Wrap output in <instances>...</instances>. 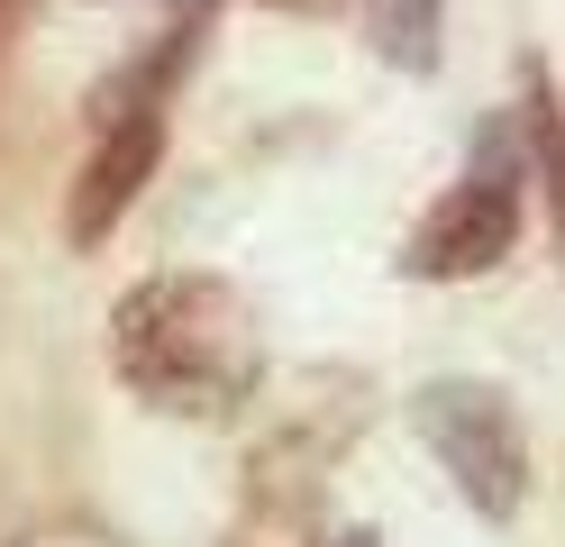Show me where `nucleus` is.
I'll list each match as a JSON object with an SVG mask.
<instances>
[{
  "instance_id": "f257e3e1",
  "label": "nucleus",
  "mask_w": 565,
  "mask_h": 547,
  "mask_svg": "<svg viewBox=\"0 0 565 547\" xmlns=\"http://www.w3.org/2000/svg\"><path fill=\"white\" fill-rule=\"evenodd\" d=\"M110 356L137 401L183 411V420H220L256 392L265 338H256L246 292H228L220 274H156L110 311Z\"/></svg>"
},
{
  "instance_id": "f03ea898",
  "label": "nucleus",
  "mask_w": 565,
  "mask_h": 547,
  "mask_svg": "<svg viewBox=\"0 0 565 547\" xmlns=\"http://www.w3.org/2000/svg\"><path fill=\"white\" fill-rule=\"evenodd\" d=\"M411 420H419V438H429V456L447 465V484L466 493L483 520H520L529 448H520V420H511L502 392L475 383V375H447V383H419Z\"/></svg>"
},
{
  "instance_id": "7ed1b4c3",
  "label": "nucleus",
  "mask_w": 565,
  "mask_h": 547,
  "mask_svg": "<svg viewBox=\"0 0 565 547\" xmlns=\"http://www.w3.org/2000/svg\"><path fill=\"white\" fill-rule=\"evenodd\" d=\"M511 238H520V173L502 165V137H492L475 156V173L447 182V201L411 229L402 274L411 283H475V274H492L511 255Z\"/></svg>"
},
{
  "instance_id": "20e7f679",
  "label": "nucleus",
  "mask_w": 565,
  "mask_h": 547,
  "mask_svg": "<svg viewBox=\"0 0 565 547\" xmlns=\"http://www.w3.org/2000/svg\"><path fill=\"white\" fill-rule=\"evenodd\" d=\"M164 165V109H128V119H110V137L92 146V165L74 173V201H64V238L74 246H100L128 219V201L156 182Z\"/></svg>"
},
{
  "instance_id": "39448f33",
  "label": "nucleus",
  "mask_w": 565,
  "mask_h": 547,
  "mask_svg": "<svg viewBox=\"0 0 565 547\" xmlns=\"http://www.w3.org/2000/svg\"><path fill=\"white\" fill-rule=\"evenodd\" d=\"M520 137H529V165H539V192H547V229H556V246H565V101H556L547 73H529Z\"/></svg>"
},
{
  "instance_id": "423d86ee",
  "label": "nucleus",
  "mask_w": 565,
  "mask_h": 547,
  "mask_svg": "<svg viewBox=\"0 0 565 547\" xmlns=\"http://www.w3.org/2000/svg\"><path fill=\"white\" fill-rule=\"evenodd\" d=\"M365 28H374V55H383V64L429 73V64H438L447 10H438V0H365Z\"/></svg>"
},
{
  "instance_id": "0eeeda50",
  "label": "nucleus",
  "mask_w": 565,
  "mask_h": 547,
  "mask_svg": "<svg viewBox=\"0 0 565 547\" xmlns=\"http://www.w3.org/2000/svg\"><path fill=\"white\" fill-rule=\"evenodd\" d=\"M320 547H383L374 529H338V538H320Z\"/></svg>"
}]
</instances>
